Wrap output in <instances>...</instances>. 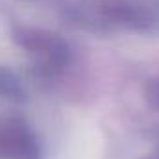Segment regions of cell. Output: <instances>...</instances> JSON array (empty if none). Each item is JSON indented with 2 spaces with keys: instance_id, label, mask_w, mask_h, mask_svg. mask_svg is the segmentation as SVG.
<instances>
[{
  "instance_id": "obj_1",
  "label": "cell",
  "mask_w": 159,
  "mask_h": 159,
  "mask_svg": "<svg viewBox=\"0 0 159 159\" xmlns=\"http://www.w3.org/2000/svg\"><path fill=\"white\" fill-rule=\"evenodd\" d=\"M46 148L22 87L0 85V159H44Z\"/></svg>"
},
{
  "instance_id": "obj_2",
  "label": "cell",
  "mask_w": 159,
  "mask_h": 159,
  "mask_svg": "<svg viewBox=\"0 0 159 159\" xmlns=\"http://www.w3.org/2000/svg\"><path fill=\"white\" fill-rule=\"evenodd\" d=\"M146 96L150 98V104L159 109V78H156V80L150 81L148 91H146Z\"/></svg>"
}]
</instances>
